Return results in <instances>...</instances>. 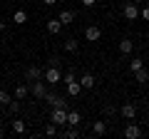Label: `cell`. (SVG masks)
I'll use <instances>...</instances> for the list:
<instances>
[{
    "label": "cell",
    "instance_id": "1",
    "mask_svg": "<svg viewBox=\"0 0 149 139\" xmlns=\"http://www.w3.org/2000/svg\"><path fill=\"white\" fill-rule=\"evenodd\" d=\"M47 85H57V82H62V72L57 70V65H50L47 70H45V77H42Z\"/></svg>",
    "mask_w": 149,
    "mask_h": 139
},
{
    "label": "cell",
    "instance_id": "2",
    "mask_svg": "<svg viewBox=\"0 0 149 139\" xmlns=\"http://www.w3.org/2000/svg\"><path fill=\"white\" fill-rule=\"evenodd\" d=\"M50 122L52 124H67V107H52V114H50Z\"/></svg>",
    "mask_w": 149,
    "mask_h": 139
},
{
    "label": "cell",
    "instance_id": "3",
    "mask_svg": "<svg viewBox=\"0 0 149 139\" xmlns=\"http://www.w3.org/2000/svg\"><path fill=\"white\" fill-rule=\"evenodd\" d=\"M30 85V95L35 97V99H45V95H47V87H45V82L35 80V82H27Z\"/></svg>",
    "mask_w": 149,
    "mask_h": 139
},
{
    "label": "cell",
    "instance_id": "4",
    "mask_svg": "<svg viewBox=\"0 0 149 139\" xmlns=\"http://www.w3.org/2000/svg\"><path fill=\"white\" fill-rule=\"evenodd\" d=\"M25 77H27V82H35V80H42L45 77V70H40L37 65H32V67H27V72H25Z\"/></svg>",
    "mask_w": 149,
    "mask_h": 139
},
{
    "label": "cell",
    "instance_id": "5",
    "mask_svg": "<svg viewBox=\"0 0 149 139\" xmlns=\"http://www.w3.org/2000/svg\"><path fill=\"white\" fill-rule=\"evenodd\" d=\"M45 99H47V104H50V107H67L65 97L55 95V92H47V95H45Z\"/></svg>",
    "mask_w": 149,
    "mask_h": 139
},
{
    "label": "cell",
    "instance_id": "6",
    "mask_svg": "<svg viewBox=\"0 0 149 139\" xmlns=\"http://www.w3.org/2000/svg\"><path fill=\"white\" fill-rule=\"evenodd\" d=\"M85 38H87V42H100V38H102V30L97 25H90L85 30Z\"/></svg>",
    "mask_w": 149,
    "mask_h": 139
},
{
    "label": "cell",
    "instance_id": "7",
    "mask_svg": "<svg viewBox=\"0 0 149 139\" xmlns=\"http://www.w3.org/2000/svg\"><path fill=\"white\" fill-rule=\"evenodd\" d=\"M122 13H124V17H127V20H137V17H139V8H137V3H127Z\"/></svg>",
    "mask_w": 149,
    "mask_h": 139
},
{
    "label": "cell",
    "instance_id": "8",
    "mask_svg": "<svg viewBox=\"0 0 149 139\" xmlns=\"http://www.w3.org/2000/svg\"><path fill=\"white\" fill-rule=\"evenodd\" d=\"M119 112H122L124 119H134V117H137V104L127 102V104H122V109H119Z\"/></svg>",
    "mask_w": 149,
    "mask_h": 139
},
{
    "label": "cell",
    "instance_id": "9",
    "mask_svg": "<svg viewBox=\"0 0 149 139\" xmlns=\"http://www.w3.org/2000/svg\"><path fill=\"white\" fill-rule=\"evenodd\" d=\"M80 85H82V90H95L97 80H95V75H90V72H85V75L80 77Z\"/></svg>",
    "mask_w": 149,
    "mask_h": 139
},
{
    "label": "cell",
    "instance_id": "10",
    "mask_svg": "<svg viewBox=\"0 0 149 139\" xmlns=\"http://www.w3.org/2000/svg\"><path fill=\"white\" fill-rule=\"evenodd\" d=\"M65 85H67V95L70 97H80V92H82L80 80H70V82H65Z\"/></svg>",
    "mask_w": 149,
    "mask_h": 139
},
{
    "label": "cell",
    "instance_id": "11",
    "mask_svg": "<svg viewBox=\"0 0 149 139\" xmlns=\"http://www.w3.org/2000/svg\"><path fill=\"white\" fill-rule=\"evenodd\" d=\"M124 137L127 139H139L142 137V129H139L137 124H127V127H124Z\"/></svg>",
    "mask_w": 149,
    "mask_h": 139
},
{
    "label": "cell",
    "instance_id": "12",
    "mask_svg": "<svg viewBox=\"0 0 149 139\" xmlns=\"http://www.w3.org/2000/svg\"><path fill=\"white\" fill-rule=\"evenodd\" d=\"M60 30H62V22H60V17L47 20V32H50V35H60Z\"/></svg>",
    "mask_w": 149,
    "mask_h": 139
},
{
    "label": "cell",
    "instance_id": "13",
    "mask_svg": "<svg viewBox=\"0 0 149 139\" xmlns=\"http://www.w3.org/2000/svg\"><path fill=\"white\" fill-rule=\"evenodd\" d=\"M132 50H134V42L129 38L119 40V52H122V55H132Z\"/></svg>",
    "mask_w": 149,
    "mask_h": 139
},
{
    "label": "cell",
    "instance_id": "14",
    "mask_svg": "<svg viewBox=\"0 0 149 139\" xmlns=\"http://www.w3.org/2000/svg\"><path fill=\"white\" fill-rule=\"evenodd\" d=\"M92 134L95 137H104L107 134V122H95L92 124Z\"/></svg>",
    "mask_w": 149,
    "mask_h": 139
},
{
    "label": "cell",
    "instance_id": "15",
    "mask_svg": "<svg viewBox=\"0 0 149 139\" xmlns=\"http://www.w3.org/2000/svg\"><path fill=\"white\" fill-rule=\"evenodd\" d=\"M60 22H62V25H72L74 22V13L72 10H62L60 13Z\"/></svg>",
    "mask_w": 149,
    "mask_h": 139
},
{
    "label": "cell",
    "instance_id": "16",
    "mask_svg": "<svg viewBox=\"0 0 149 139\" xmlns=\"http://www.w3.org/2000/svg\"><path fill=\"white\" fill-rule=\"evenodd\" d=\"M30 95V85H17L15 87V99H25Z\"/></svg>",
    "mask_w": 149,
    "mask_h": 139
},
{
    "label": "cell",
    "instance_id": "17",
    "mask_svg": "<svg viewBox=\"0 0 149 139\" xmlns=\"http://www.w3.org/2000/svg\"><path fill=\"white\" fill-rule=\"evenodd\" d=\"M134 80L139 82V85H144V82H149V70H137V72H134Z\"/></svg>",
    "mask_w": 149,
    "mask_h": 139
},
{
    "label": "cell",
    "instance_id": "18",
    "mask_svg": "<svg viewBox=\"0 0 149 139\" xmlns=\"http://www.w3.org/2000/svg\"><path fill=\"white\" fill-rule=\"evenodd\" d=\"M80 122H82V114L80 112H67V124H70V127H77Z\"/></svg>",
    "mask_w": 149,
    "mask_h": 139
},
{
    "label": "cell",
    "instance_id": "19",
    "mask_svg": "<svg viewBox=\"0 0 149 139\" xmlns=\"http://www.w3.org/2000/svg\"><path fill=\"white\" fill-rule=\"evenodd\" d=\"M13 22H15V25L27 22V13H25V10H15V13H13Z\"/></svg>",
    "mask_w": 149,
    "mask_h": 139
},
{
    "label": "cell",
    "instance_id": "20",
    "mask_svg": "<svg viewBox=\"0 0 149 139\" xmlns=\"http://www.w3.org/2000/svg\"><path fill=\"white\" fill-rule=\"evenodd\" d=\"M65 50H67V52H77V50H80V42L74 38H67L65 40Z\"/></svg>",
    "mask_w": 149,
    "mask_h": 139
},
{
    "label": "cell",
    "instance_id": "21",
    "mask_svg": "<svg viewBox=\"0 0 149 139\" xmlns=\"http://www.w3.org/2000/svg\"><path fill=\"white\" fill-rule=\"evenodd\" d=\"M13 132H15V134H25L27 132V124L20 122V119H15V122H13Z\"/></svg>",
    "mask_w": 149,
    "mask_h": 139
},
{
    "label": "cell",
    "instance_id": "22",
    "mask_svg": "<svg viewBox=\"0 0 149 139\" xmlns=\"http://www.w3.org/2000/svg\"><path fill=\"white\" fill-rule=\"evenodd\" d=\"M10 102H13V95L5 92V90H0V107H8Z\"/></svg>",
    "mask_w": 149,
    "mask_h": 139
},
{
    "label": "cell",
    "instance_id": "23",
    "mask_svg": "<svg viewBox=\"0 0 149 139\" xmlns=\"http://www.w3.org/2000/svg\"><path fill=\"white\" fill-rule=\"evenodd\" d=\"M144 67V60H139V57H134L132 62H129V70H132V72H137V70H142Z\"/></svg>",
    "mask_w": 149,
    "mask_h": 139
},
{
    "label": "cell",
    "instance_id": "24",
    "mask_svg": "<svg viewBox=\"0 0 149 139\" xmlns=\"http://www.w3.org/2000/svg\"><path fill=\"white\" fill-rule=\"evenodd\" d=\"M45 134H47V137H55V134H57V124H47V127H45Z\"/></svg>",
    "mask_w": 149,
    "mask_h": 139
},
{
    "label": "cell",
    "instance_id": "25",
    "mask_svg": "<svg viewBox=\"0 0 149 139\" xmlns=\"http://www.w3.org/2000/svg\"><path fill=\"white\" fill-rule=\"evenodd\" d=\"M104 114H107V117H112V114H114V107H112V104H107V107H104Z\"/></svg>",
    "mask_w": 149,
    "mask_h": 139
},
{
    "label": "cell",
    "instance_id": "26",
    "mask_svg": "<svg viewBox=\"0 0 149 139\" xmlns=\"http://www.w3.org/2000/svg\"><path fill=\"white\" fill-rule=\"evenodd\" d=\"M80 3H82V5H85V8H92V5H95V3H97V0H80Z\"/></svg>",
    "mask_w": 149,
    "mask_h": 139
},
{
    "label": "cell",
    "instance_id": "27",
    "mask_svg": "<svg viewBox=\"0 0 149 139\" xmlns=\"http://www.w3.org/2000/svg\"><path fill=\"white\" fill-rule=\"evenodd\" d=\"M142 17H144V20H147V22H149V5H147V8H144V10H142Z\"/></svg>",
    "mask_w": 149,
    "mask_h": 139
},
{
    "label": "cell",
    "instance_id": "28",
    "mask_svg": "<svg viewBox=\"0 0 149 139\" xmlns=\"http://www.w3.org/2000/svg\"><path fill=\"white\" fill-rule=\"evenodd\" d=\"M45 5H57V0H42Z\"/></svg>",
    "mask_w": 149,
    "mask_h": 139
},
{
    "label": "cell",
    "instance_id": "29",
    "mask_svg": "<svg viewBox=\"0 0 149 139\" xmlns=\"http://www.w3.org/2000/svg\"><path fill=\"white\" fill-rule=\"evenodd\" d=\"M5 27H8V22H5V20H0V32L5 30Z\"/></svg>",
    "mask_w": 149,
    "mask_h": 139
},
{
    "label": "cell",
    "instance_id": "30",
    "mask_svg": "<svg viewBox=\"0 0 149 139\" xmlns=\"http://www.w3.org/2000/svg\"><path fill=\"white\" fill-rule=\"evenodd\" d=\"M132 3H142V0H132Z\"/></svg>",
    "mask_w": 149,
    "mask_h": 139
},
{
    "label": "cell",
    "instance_id": "31",
    "mask_svg": "<svg viewBox=\"0 0 149 139\" xmlns=\"http://www.w3.org/2000/svg\"><path fill=\"white\" fill-rule=\"evenodd\" d=\"M0 137H3V127H0Z\"/></svg>",
    "mask_w": 149,
    "mask_h": 139
}]
</instances>
